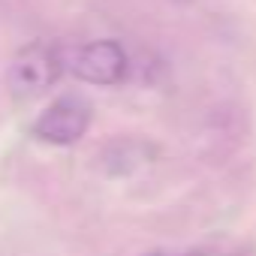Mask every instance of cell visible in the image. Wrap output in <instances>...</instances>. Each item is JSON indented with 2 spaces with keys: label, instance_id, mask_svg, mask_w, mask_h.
<instances>
[{
  "label": "cell",
  "instance_id": "1",
  "mask_svg": "<svg viewBox=\"0 0 256 256\" xmlns=\"http://www.w3.org/2000/svg\"><path fill=\"white\" fill-rule=\"evenodd\" d=\"M94 124V102L82 90L54 96L30 124V136L52 148H70L82 142Z\"/></svg>",
  "mask_w": 256,
  "mask_h": 256
},
{
  "label": "cell",
  "instance_id": "2",
  "mask_svg": "<svg viewBox=\"0 0 256 256\" xmlns=\"http://www.w3.org/2000/svg\"><path fill=\"white\" fill-rule=\"evenodd\" d=\"M64 70H66V60L60 48L46 40H36L12 58L6 70V88L18 102H28V100L42 96L48 88H54Z\"/></svg>",
  "mask_w": 256,
  "mask_h": 256
},
{
  "label": "cell",
  "instance_id": "3",
  "mask_svg": "<svg viewBox=\"0 0 256 256\" xmlns=\"http://www.w3.org/2000/svg\"><path fill=\"white\" fill-rule=\"evenodd\" d=\"M70 72L84 84L114 88L130 72V54L118 40H94L76 48L70 60Z\"/></svg>",
  "mask_w": 256,
  "mask_h": 256
},
{
  "label": "cell",
  "instance_id": "4",
  "mask_svg": "<svg viewBox=\"0 0 256 256\" xmlns=\"http://www.w3.org/2000/svg\"><path fill=\"white\" fill-rule=\"evenodd\" d=\"M187 256H241V253H229V250H220V247H202V250H193Z\"/></svg>",
  "mask_w": 256,
  "mask_h": 256
},
{
  "label": "cell",
  "instance_id": "5",
  "mask_svg": "<svg viewBox=\"0 0 256 256\" xmlns=\"http://www.w3.org/2000/svg\"><path fill=\"white\" fill-rule=\"evenodd\" d=\"M145 256H172V253H166V250H151V253H145Z\"/></svg>",
  "mask_w": 256,
  "mask_h": 256
}]
</instances>
